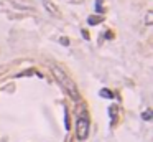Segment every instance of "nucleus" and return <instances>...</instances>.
<instances>
[{"instance_id": "9d476101", "label": "nucleus", "mask_w": 153, "mask_h": 142, "mask_svg": "<svg viewBox=\"0 0 153 142\" xmlns=\"http://www.w3.org/2000/svg\"><path fill=\"white\" fill-rule=\"evenodd\" d=\"M59 41L63 43L64 46H69V38H66V36H61V38H59Z\"/></svg>"}, {"instance_id": "1a4fd4ad", "label": "nucleus", "mask_w": 153, "mask_h": 142, "mask_svg": "<svg viewBox=\"0 0 153 142\" xmlns=\"http://www.w3.org/2000/svg\"><path fill=\"white\" fill-rule=\"evenodd\" d=\"M109 114H111V117L114 119V117H115V114H117V107H115V106L109 107Z\"/></svg>"}, {"instance_id": "9b49d317", "label": "nucleus", "mask_w": 153, "mask_h": 142, "mask_svg": "<svg viewBox=\"0 0 153 142\" xmlns=\"http://www.w3.org/2000/svg\"><path fill=\"white\" fill-rule=\"evenodd\" d=\"M81 33H82V36H84L86 40H89V33L86 32V30H81Z\"/></svg>"}, {"instance_id": "f03ea898", "label": "nucleus", "mask_w": 153, "mask_h": 142, "mask_svg": "<svg viewBox=\"0 0 153 142\" xmlns=\"http://www.w3.org/2000/svg\"><path fill=\"white\" fill-rule=\"evenodd\" d=\"M87 135H89V119L81 116L76 121V137L79 141H86Z\"/></svg>"}, {"instance_id": "39448f33", "label": "nucleus", "mask_w": 153, "mask_h": 142, "mask_svg": "<svg viewBox=\"0 0 153 142\" xmlns=\"http://www.w3.org/2000/svg\"><path fill=\"white\" fill-rule=\"evenodd\" d=\"M100 21H102V17H96V15L87 18V23H89V25H97V23H100Z\"/></svg>"}, {"instance_id": "6e6552de", "label": "nucleus", "mask_w": 153, "mask_h": 142, "mask_svg": "<svg viewBox=\"0 0 153 142\" xmlns=\"http://www.w3.org/2000/svg\"><path fill=\"white\" fill-rule=\"evenodd\" d=\"M96 12L97 13L102 12V0H96Z\"/></svg>"}, {"instance_id": "20e7f679", "label": "nucleus", "mask_w": 153, "mask_h": 142, "mask_svg": "<svg viewBox=\"0 0 153 142\" xmlns=\"http://www.w3.org/2000/svg\"><path fill=\"white\" fill-rule=\"evenodd\" d=\"M99 94H100V98H105V99H114V92L107 88H102L99 91Z\"/></svg>"}, {"instance_id": "7ed1b4c3", "label": "nucleus", "mask_w": 153, "mask_h": 142, "mask_svg": "<svg viewBox=\"0 0 153 142\" xmlns=\"http://www.w3.org/2000/svg\"><path fill=\"white\" fill-rule=\"evenodd\" d=\"M41 4H43V7L46 8V10L50 12L51 15H54V17H59V10H58V8L54 7L53 4H51V0H41Z\"/></svg>"}, {"instance_id": "f257e3e1", "label": "nucleus", "mask_w": 153, "mask_h": 142, "mask_svg": "<svg viewBox=\"0 0 153 142\" xmlns=\"http://www.w3.org/2000/svg\"><path fill=\"white\" fill-rule=\"evenodd\" d=\"M51 73H53V76L56 78V81L59 83V86L66 91V94H68L69 98H72V99H79V92H78V88H76L74 81H72V79L61 70V68L51 66Z\"/></svg>"}, {"instance_id": "423d86ee", "label": "nucleus", "mask_w": 153, "mask_h": 142, "mask_svg": "<svg viewBox=\"0 0 153 142\" xmlns=\"http://www.w3.org/2000/svg\"><path fill=\"white\" fill-rule=\"evenodd\" d=\"M64 127L68 129H71V124H69V112H68V109H64Z\"/></svg>"}, {"instance_id": "0eeeda50", "label": "nucleus", "mask_w": 153, "mask_h": 142, "mask_svg": "<svg viewBox=\"0 0 153 142\" xmlns=\"http://www.w3.org/2000/svg\"><path fill=\"white\" fill-rule=\"evenodd\" d=\"M142 117L145 119V121H152V117H153V112H152V109H146L145 112L142 114Z\"/></svg>"}]
</instances>
